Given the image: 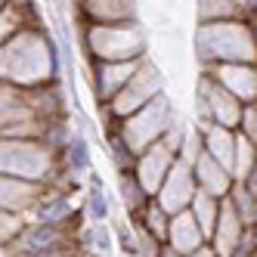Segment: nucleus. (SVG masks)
I'll return each mask as SVG.
<instances>
[{
  "label": "nucleus",
  "instance_id": "4468645a",
  "mask_svg": "<svg viewBox=\"0 0 257 257\" xmlns=\"http://www.w3.org/2000/svg\"><path fill=\"white\" fill-rule=\"evenodd\" d=\"M192 174H195V186H198L201 192L214 195V198H226L229 189H232V174H229L220 161H214L208 152H201V155L192 161Z\"/></svg>",
  "mask_w": 257,
  "mask_h": 257
},
{
  "label": "nucleus",
  "instance_id": "39448f33",
  "mask_svg": "<svg viewBox=\"0 0 257 257\" xmlns=\"http://www.w3.org/2000/svg\"><path fill=\"white\" fill-rule=\"evenodd\" d=\"M174 124H177V118H174L171 99L164 96V93H158L152 102H146L140 112H134L131 118L118 121V131H121V137L127 140V146H131V149L140 155L146 146L164 140V134H168Z\"/></svg>",
  "mask_w": 257,
  "mask_h": 257
},
{
  "label": "nucleus",
  "instance_id": "4be33fe9",
  "mask_svg": "<svg viewBox=\"0 0 257 257\" xmlns=\"http://www.w3.org/2000/svg\"><path fill=\"white\" fill-rule=\"evenodd\" d=\"M25 257H71V251H68L65 245H59V248H44V251H31V254H25Z\"/></svg>",
  "mask_w": 257,
  "mask_h": 257
},
{
  "label": "nucleus",
  "instance_id": "aec40b11",
  "mask_svg": "<svg viewBox=\"0 0 257 257\" xmlns=\"http://www.w3.org/2000/svg\"><path fill=\"white\" fill-rule=\"evenodd\" d=\"M25 217L22 214H13V211H4L0 208V245H16L19 235L25 232Z\"/></svg>",
  "mask_w": 257,
  "mask_h": 257
},
{
  "label": "nucleus",
  "instance_id": "ddd939ff",
  "mask_svg": "<svg viewBox=\"0 0 257 257\" xmlns=\"http://www.w3.org/2000/svg\"><path fill=\"white\" fill-rule=\"evenodd\" d=\"M44 189H47V183H34V180L0 174V208L25 217L34 205H38V198L44 195Z\"/></svg>",
  "mask_w": 257,
  "mask_h": 257
},
{
  "label": "nucleus",
  "instance_id": "7ed1b4c3",
  "mask_svg": "<svg viewBox=\"0 0 257 257\" xmlns=\"http://www.w3.org/2000/svg\"><path fill=\"white\" fill-rule=\"evenodd\" d=\"M81 50L90 62H131L146 59V31L137 22L115 25H78Z\"/></svg>",
  "mask_w": 257,
  "mask_h": 257
},
{
  "label": "nucleus",
  "instance_id": "1a4fd4ad",
  "mask_svg": "<svg viewBox=\"0 0 257 257\" xmlns=\"http://www.w3.org/2000/svg\"><path fill=\"white\" fill-rule=\"evenodd\" d=\"M198 90H201V115H205V121L235 131L238 118H242V102H238L232 93H226V90L208 75H201Z\"/></svg>",
  "mask_w": 257,
  "mask_h": 257
},
{
  "label": "nucleus",
  "instance_id": "423d86ee",
  "mask_svg": "<svg viewBox=\"0 0 257 257\" xmlns=\"http://www.w3.org/2000/svg\"><path fill=\"white\" fill-rule=\"evenodd\" d=\"M158 93H164L161 75H158V68H155L149 59H143L140 68H137V75L124 84V90H121L112 102H105L102 108H105V112L115 118V124H118V121H124V118H131L134 112H140L146 102H152Z\"/></svg>",
  "mask_w": 257,
  "mask_h": 257
},
{
  "label": "nucleus",
  "instance_id": "5701e85b",
  "mask_svg": "<svg viewBox=\"0 0 257 257\" xmlns=\"http://www.w3.org/2000/svg\"><path fill=\"white\" fill-rule=\"evenodd\" d=\"M186 257H217V254H214V248L205 242V245H198V248H195L192 254H186Z\"/></svg>",
  "mask_w": 257,
  "mask_h": 257
},
{
  "label": "nucleus",
  "instance_id": "f257e3e1",
  "mask_svg": "<svg viewBox=\"0 0 257 257\" xmlns=\"http://www.w3.org/2000/svg\"><path fill=\"white\" fill-rule=\"evenodd\" d=\"M4 50V78L19 87H41L62 75V44L47 25H28Z\"/></svg>",
  "mask_w": 257,
  "mask_h": 257
},
{
  "label": "nucleus",
  "instance_id": "9d476101",
  "mask_svg": "<svg viewBox=\"0 0 257 257\" xmlns=\"http://www.w3.org/2000/svg\"><path fill=\"white\" fill-rule=\"evenodd\" d=\"M75 25H115L137 22V0H71Z\"/></svg>",
  "mask_w": 257,
  "mask_h": 257
},
{
  "label": "nucleus",
  "instance_id": "0eeeda50",
  "mask_svg": "<svg viewBox=\"0 0 257 257\" xmlns=\"http://www.w3.org/2000/svg\"><path fill=\"white\" fill-rule=\"evenodd\" d=\"M195 174H192V164H186L183 158H174L168 177H164V183L158 186L155 192V201L168 211V214H180L189 208V201L195 195Z\"/></svg>",
  "mask_w": 257,
  "mask_h": 257
},
{
  "label": "nucleus",
  "instance_id": "412c9836",
  "mask_svg": "<svg viewBox=\"0 0 257 257\" xmlns=\"http://www.w3.org/2000/svg\"><path fill=\"white\" fill-rule=\"evenodd\" d=\"M242 137H248L254 146H257V102H248L242 105V118H238V127H235Z\"/></svg>",
  "mask_w": 257,
  "mask_h": 257
},
{
  "label": "nucleus",
  "instance_id": "f8f14e48",
  "mask_svg": "<svg viewBox=\"0 0 257 257\" xmlns=\"http://www.w3.org/2000/svg\"><path fill=\"white\" fill-rule=\"evenodd\" d=\"M140 62H143V59H131V62H90V71H93V75H90V81H93V90H96L99 105L112 102V99L121 93L124 84L137 75Z\"/></svg>",
  "mask_w": 257,
  "mask_h": 257
},
{
  "label": "nucleus",
  "instance_id": "6e6552de",
  "mask_svg": "<svg viewBox=\"0 0 257 257\" xmlns=\"http://www.w3.org/2000/svg\"><path fill=\"white\" fill-rule=\"evenodd\" d=\"M205 75L214 78L220 87L232 93L242 105L257 102V62H220L205 65Z\"/></svg>",
  "mask_w": 257,
  "mask_h": 257
},
{
  "label": "nucleus",
  "instance_id": "a211bd4d",
  "mask_svg": "<svg viewBox=\"0 0 257 257\" xmlns=\"http://www.w3.org/2000/svg\"><path fill=\"white\" fill-rule=\"evenodd\" d=\"M121 195H124V208L131 211V217L152 198L149 192L140 186V180L134 177V171H121Z\"/></svg>",
  "mask_w": 257,
  "mask_h": 257
},
{
  "label": "nucleus",
  "instance_id": "393cba45",
  "mask_svg": "<svg viewBox=\"0 0 257 257\" xmlns=\"http://www.w3.org/2000/svg\"><path fill=\"white\" fill-rule=\"evenodd\" d=\"M4 7H7V0H0V10H4Z\"/></svg>",
  "mask_w": 257,
  "mask_h": 257
},
{
  "label": "nucleus",
  "instance_id": "b1692460",
  "mask_svg": "<svg viewBox=\"0 0 257 257\" xmlns=\"http://www.w3.org/2000/svg\"><path fill=\"white\" fill-rule=\"evenodd\" d=\"M0 78H4V50H0Z\"/></svg>",
  "mask_w": 257,
  "mask_h": 257
},
{
  "label": "nucleus",
  "instance_id": "f3484780",
  "mask_svg": "<svg viewBox=\"0 0 257 257\" xmlns=\"http://www.w3.org/2000/svg\"><path fill=\"white\" fill-rule=\"evenodd\" d=\"M59 158L65 161L68 174H87V168H90V149H87V140H84L81 134H71V140H68L65 149L59 152Z\"/></svg>",
  "mask_w": 257,
  "mask_h": 257
},
{
  "label": "nucleus",
  "instance_id": "dca6fc26",
  "mask_svg": "<svg viewBox=\"0 0 257 257\" xmlns=\"http://www.w3.org/2000/svg\"><path fill=\"white\" fill-rule=\"evenodd\" d=\"M220 201L223 198H214V195L201 192V189H195V195L189 201V214L195 217V223H198L201 232H205V238H211V229H214L217 214H220Z\"/></svg>",
  "mask_w": 257,
  "mask_h": 257
},
{
  "label": "nucleus",
  "instance_id": "20e7f679",
  "mask_svg": "<svg viewBox=\"0 0 257 257\" xmlns=\"http://www.w3.org/2000/svg\"><path fill=\"white\" fill-rule=\"evenodd\" d=\"M56 161L59 152H53L41 140H0V174L50 183Z\"/></svg>",
  "mask_w": 257,
  "mask_h": 257
},
{
  "label": "nucleus",
  "instance_id": "f03ea898",
  "mask_svg": "<svg viewBox=\"0 0 257 257\" xmlns=\"http://www.w3.org/2000/svg\"><path fill=\"white\" fill-rule=\"evenodd\" d=\"M195 53L201 65L220 62H257V38L248 19H217L198 22Z\"/></svg>",
  "mask_w": 257,
  "mask_h": 257
},
{
  "label": "nucleus",
  "instance_id": "6ab92c4d",
  "mask_svg": "<svg viewBox=\"0 0 257 257\" xmlns=\"http://www.w3.org/2000/svg\"><path fill=\"white\" fill-rule=\"evenodd\" d=\"M87 217L90 223H105L108 217V201L102 192V183L99 180H90V189H87Z\"/></svg>",
  "mask_w": 257,
  "mask_h": 257
},
{
  "label": "nucleus",
  "instance_id": "9b49d317",
  "mask_svg": "<svg viewBox=\"0 0 257 257\" xmlns=\"http://www.w3.org/2000/svg\"><path fill=\"white\" fill-rule=\"evenodd\" d=\"M174 158H177V152H174L164 140L146 146V149L137 155V161H134V177L140 180V186L149 192V195L158 192V186L164 183V177H168Z\"/></svg>",
  "mask_w": 257,
  "mask_h": 257
},
{
  "label": "nucleus",
  "instance_id": "2eb2a0df",
  "mask_svg": "<svg viewBox=\"0 0 257 257\" xmlns=\"http://www.w3.org/2000/svg\"><path fill=\"white\" fill-rule=\"evenodd\" d=\"M205 242H208V238H205V232L198 229V223H195V217L189 214V208L180 211V214H171L168 242H164V245H171L174 251H180L183 257H186V254H192L198 245H205Z\"/></svg>",
  "mask_w": 257,
  "mask_h": 257
}]
</instances>
